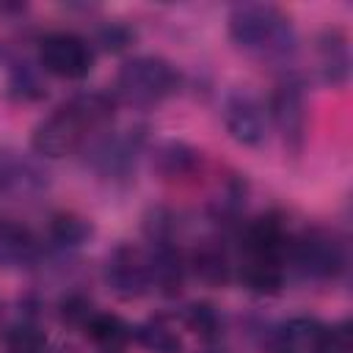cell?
<instances>
[{
  "mask_svg": "<svg viewBox=\"0 0 353 353\" xmlns=\"http://www.w3.org/2000/svg\"><path fill=\"white\" fill-rule=\"evenodd\" d=\"M113 116V99L91 91V94H77L58 110H52L44 121L36 124L33 130V149L44 157H63L74 152L91 130L105 124Z\"/></svg>",
  "mask_w": 353,
  "mask_h": 353,
  "instance_id": "obj_1",
  "label": "cell"
},
{
  "mask_svg": "<svg viewBox=\"0 0 353 353\" xmlns=\"http://www.w3.org/2000/svg\"><path fill=\"white\" fill-rule=\"evenodd\" d=\"M232 41L256 58L279 61L295 50V30L290 17L273 3H240L229 14Z\"/></svg>",
  "mask_w": 353,
  "mask_h": 353,
  "instance_id": "obj_2",
  "label": "cell"
},
{
  "mask_svg": "<svg viewBox=\"0 0 353 353\" xmlns=\"http://www.w3.org/2000/svg\"><path fill=\"white\" fill-rule=\"evenodd\" d=\"M179 85L174 66L157 55H138L121 63L116 74L119 94L132 105H154L171 97Z\"/></svg>",
  "mask_w": 353,
  "mask_h": 353,
  "instance_id": "obj_3",
  "label": "cell"
},
{
  "mask_svg": "<svg viewBox=\"0 0 353 353\" xmlns=\"http://www.w3.org/2000/svg\"><path fill=\"white\" fill-rule=\"evenodd\" d=\"M292 262L295 270L303 279L312 281H331L345 268V248L342 243L328 232H306L292 245Z\"/></svg>",
  "mask_w": 353,
  "mask_h": 353,
  "instance_id": "obj_4",
  "label": "cell"
},
{
  "mask_svg": "<svg viewBox=\"0 0 353 353\" xmlns=\"http://www.w3.org/2000/svg\"><path fill=\"white\" fill-rule=\"evenodd\" d=\"M105 281L121 298L146 295L154 287L149 251H143L138 245H130V243L113 248V254L108 256V265H105Z\"/></svg>",
  "mask_w": 353,
  "mask_h": 353,
  "instance_id": "obj_5",
  "label": "cell"
},
{
  "mask_svg": "<svg viewBox=\"0 0 353 353\" xmlns=\"http://www.w3.org/2000/svg\"><path fill=\"white\" fill-rule=\"evenodd\" d=\"M39 63L55 77L80 80L91 72L94 52L88 41L74 33H50L39 41Z\"/></svg>",
  "mask_w": 353,
  "mask_h": 353,
  "instance_id": "obj_6",
  "label": "cell"
},
{
  "mask_svg": "<svg viewBox=\"0 0 353 353\" xmlns=\"http://www.w3.org/2000/svg\"><path fill=\"white\" fill-rule=\"evenodd\" d=\"M223 124L243 146H259L268 135V116L259 99L248 91H232L223 102Z\"/></svg>",
  "mask_w": 353,
  "mask_h": 353,
  "instance_id": "obj_7",
  "label": "cell"
},
{
  "mask_svg": "<svg viewBox=\"0 0 353 353\" xmlns=\"http://www.w3.org/2000/svg\"><path fill=\"white\" fill-rule=\"evenodd\" d=\"M143 135L138 130H119L108 135L97 149H94V168L102 176H124L132 171L135 157L141 152Z\"/></svg>",
  "mask_w": 353,
  "mask_h": 353,
  "instance_id": "obj_8",
  "label": "cell"
},
{
  "mask_svg": "<svg viewBox=\"0 0 353 353\" xmlns=\"http://www.w3.org/2000/svg\"><path fill=\"white\" fill-rule=\"evenodd\" d=\"M273 121L284 135V143L298 146L303 138V127H306V105H303V91L295 80H284L279 83V88L273 91Z\"/></svg>",
  "mask_w": 353,
  "mask_h": 353,
  "instance_id": "obj_9",
  "label": "cell"
},
{
  "mask_svg": "<svg viewBox=\"0 0 353 353\" xmlns=\"http://www.w3.org/2000/svg\"><path fill=\"white\" fill-rule=\"evenodd\" d=\"M273 353H328V328L314 317H292L276 331Z\"/></svg>",
  "mask_w": 353,
  "mask_h": 353,
  "instance_id": "obj_10",
  "label": "cell"
},
{
  "mask_svg": "<svg viewBox=\"0 0 353 353\" xmlns=\"http://www.w3.org/2000/svg\"><path fill=\"white\" fill-rule=\"evenodd\" d=\"M152 165L163 179H190L201 171V152L182 141H163L154 149Z\"/></svg>",
  "mask_w": 353,
  "mask_h": 353,
  "instance_id": "obj_11",
  "label": "cell"
},
{
  "mask_svg": "<svg viewBox=\"0 0 353 353\" xmlns=\"http://www.w3.org/2000/svg\"><path fill=\"white\" fill-rule=\"evenodd\" d=\"M317 72L325 83L339 85L350 74V50L347 39L339 30H325L317 39Z\"/></svg>",
  "mask_w": 353,
  "mask_h": 353,
  "instance_id": "obj_12",
  "label": "cell"
},
{
  "mask_svg": "<svg viewBox=\"0 0 353 353\" xmlns=\"http://www.w3.org/2000/svg\"><path fill=\"white\" fill-rule=\"evenodd\" d=\"M281 279H284L281 254H248L245 251L243 281L248 290H254L259 295H270V292H279Z\"/></svg>",
  "mask_w": 353,
  "mask_h": 353,
  "instance_id": "obj_13",
  "label": "cell"
},
{
  "mask_svg": "<svg viewBox=\"0 0 353 353\" xmlns=\"http://www.w3.org/2000/svg\"><path fill=\"white\" fill-rule=\"evenodd\" d=\"M36 240L33 234L19 223H0V265L3 268H19L36 259Z\"/></svg>",
  "mask_w": 353,
  "mask_h": 353,
  "instance_id": "obj_14",
  "label": "cell"
},
{
  "mask_svg": "<svg viewBox=\"0 0 353 353\" xmlns=\"http://www.w3.org/2000/svg\"><path fill=\"white\" fill-rule=\"evenodd\" d=\"M83 331L91 336V342L102 353H121L124 345H127V339H130V328L116 314H99V312H94L88 317V323L83 325Z\"/></svg>",
  "mask_w": 353,
  "mask_h": 353,
  "instance_id": "obj_15",
  "label": "cell"
},
{
  "mask_svg": "<svg viewBox=\"0 0 353 353\" xmlns=\"http://www.w3.org/2000/svg\"><path fill=\"white\" fill-rule=\"evenodd\" d=\"M193 270H196V276L201 279V281H207V284H223L226 279H229V256H226V251L221 248V245H215V243H201L196 251H193Z\"/></svg>",
  "mask_w": 353,
  "mask_h": 353,
  "instance_id": "obj_16",
  "label": "cell"
},
{
  "mask_svg": "<svg viewBox=\"0 0 353 353\" xmlns=\"http://www.w3.org/2000/svg\"><path fill=\"white\" fill-rule=\"evenodd\" d=\"M135 336H138V342L149 353H179L182 350V342H179L176 331L165 320H160V317L146 320L143 325H138L135 328Z\"/></svg>",
  "mask_w": 353,
  "mask_h": 353,
  "instance_id": "obj_17",
  "label": "cell"
},
{
  "mask_svg": "<svg viewBox=\"0 0 353 353\" xmlns=\"http://www.w3.org/2000/svg\"><path fill=\"white\" fill-rule=\"evenodd\" d=\"M33 171L17 157V152L0 146V196H8L14 190H25L33 185Z\"/></svg>",
  "mask_w": 353,
  "mask_h": 353,
  "instance_id": "obj_18",
  "label": "cell"
},
{
  "mask_svg": "<svg viewBox=\"0 0 353 353\" xmlns=\"http://www.w3.org/2000/svg\"><path fill=\"white\" fill-rule=\"evenodd\" d=\"M88 234H91V226L72 212H58L50 221V237L58 245H80Z\"/></svg>",
  "mask_w": 353,
  "mask_h": 353,
  "instance_id": "obj_19",
  "label": "cell"
},
{
  "mask_svg": "<svg viewBox=\"0 0 353 353\" xmlns=\"http://www.w3.org/2000/svg\"><path fill=\"white\" fill-rule=\"evenodd\" d=\"M8 353H44V336L33 323H19L6 336Z\"/></svg>",
  "mask_w": 353,
  "mask_h": 353,
  "instance_id": "obj_20",
  "label": "cell"
},
{
  "mask_svg": "<svg viewBox=\"0 0 353 353\" xmlns=\"http://www.w3.org/2000/svg\"><path fill=\"white\" fill-rule=\"evenodd\" d=\"M188 325H190L196 334H201L204 339H212V336H218V331H221L218 312H215L212 306H207V303H196V306L188 309Z\"/></svg>",
  "mask_w": 353,
  "mask_h": 353,
  "instance_id": "obj_21",
  "label": "cell"
},
{
  "mask_svg": "<svg viewBox=\"0 0 353 353\" xmlns=\"http://www.w3.org/2000/svg\"><path fill=\"white\" fill-rule=\"evenodd\" d=\"M61 314H63V320H66V323H72V325H80V328H83L94 312H91V303H88L85 298L72 295V298H66V301H63V312H61Z\"/></svg>",
  "mask_w": 353,
  "mask_h": 353,
  "instance_id": "obj_22",
  "label": "cell"
},
{
  "mask_svg": "<svg viewBox=\"0 0 353 353\" xmlns=\"http://www.w3.org/2000/svg\"><path fill=\"white\" fill-rule=\"evenodd\" d=\"M328 353H350V331H347V323L328 328Z\"/></svg>",
  "mask_w": 353,
  "mask_h": 353,
  "instance_id": "obj_23",
  "label": "cell"
}]
</instances>
